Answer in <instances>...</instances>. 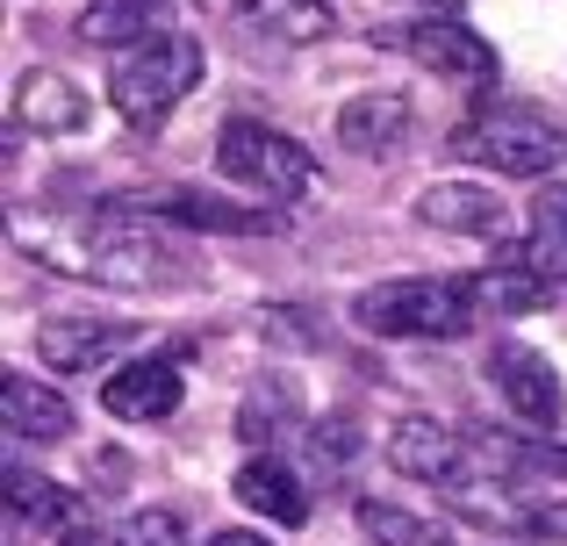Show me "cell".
Instances as JSON below:
<instances>
[{
    "mask_svg": "<svg viewBox=\"0 0 567 546\" xmlns=\"http://www.w3.org/2000/svg\"><path fill=\"white\" fill-rule=\"evenodd\" d=\"M453 152L474 158L482 173H503V181H554L567 166V130L525 101H482L453 130Z\"/></svg>",
    "mask_w": 567,
    "mask_h": 546,
    "instance_id": "1",
    "label": "cell"
},
{
    "mask_svg": "<svg viewBox=\"0 0 567 546\" xmlns=\"http://www.w3.org/2000/svg\"><path fill=\"white\" fill-rule=\"evenodd\" d=\"M194 86H202V43L181 37V29L137 43V51H123L109 65V101L130 130H158Z\"/></svg>",
    "mask_w": 567,
    "mask_h": 546,
    "instance_id": "2",
    "label": "cell"
},
{
    "mask_svg": "<svg viewBox=\"0 0 567 546\" xmlns=\"http://www.w3.org/2000/svg\"><path fill=\"white\" fill-rule=\"evenodd\" d=\"M80 253H86V274L109 280V288H166V280H181L194 267L181 245H173L144 209H130V202L123 209L109 202L101 216H86Z\"/></svg>",
    "mask_w": 567,
    "mask_h": 546,
    "instance_id": "3",
    "label": "cell"
},
{
    "mask_svg": "<svg viewBox=\"0 0 567 546\" xmlns=\"http://www.w3.org/2000/svg\"><path fill=\"white\" fill-rule=\"evenodd\" d=\"M474 295L467 280H381L352 302V323H367L374 338H460L474 331Z\"/></svg>",
    "mask_w": 567,
    "mask_h": 546,
    "instance_id": "4",
    "label": "cell"
},
{
    "mask_svg": "<svg viewBox=\"0 0 567 546\" xmlns=\"http://www.w3.org/2000/svg\"><path fill=\"white\" fill-rule=\"evenodd\" d=\"M216 166L230 173V181L259 187V195H280V202H295V195L317 187V158H309L288 130L251 123V115H230V123L216 130Z\"/></svg>",
    "mask_w": 567,
    "mask_h": 546,
    "instance_id": "5",
    "label": "cell"
},
{
    "mask_svg": "<svg viewBox=\"0 0 567 546\" xmlns=\"http://www.w3.org/2000/svg\"><path fill=\"white\" fill-rule=\"evenodd\" d=\"M388 43H402V51H410L424 72H439V80L467 86V94H496V80H503L496 43L474 37V29L453 22V14H439V22H410V29H395Z\"/></svg>",
    "mask_w": 567,
    "mask_h": 546,
    "instance_id": "6",
    "label": "cell"
},
{
    "mask_svg": "<svg viewBox=\"0 0 567 546\" xmlns=\"http://www.w3.org/2000/svg\"><path fill=\"white\" fill-rule=\"evenodd\" d=\"M130 209L158 216V224H173V230H216V238H274V230H288V216L245 209V202L208 195V187H158V195H137Z\"/></svg>",
    "mask_w": 567,
    "mask_h": 546,
    "instance_id": "7",
    "label": "cell"
},
{
    "mask_svg": "<svg viewBox=\"0 0 567 546\" xmlns=\"http://www.w3.org/2000/svg\"><path fill=\"white\" fill-rule=\"evenodd\" d=\"M488 381H496V395L511 403L517 424H539V432H554L567 395H560V374L539 360L532 346H517V338H503L496 352H488Z\"/></svg>",
    "mask_w": 567,
    "mask_h": 546,
    "instance_id": "8",
    "label": "cell"
},
{
    "mask_svg": "<svg viewBox=\"0 0 567 546\" xmlns=\"http://www.w3.org/2000/svg\"><path fill=\"white\" fill-rule=\"evenodd\" d=\"M388 467L410 475V482H439V490H453V482L467 475V439H460L453 424L410 410V418H395V432H388Z\"/></svg>",
    "mask_w": 567,
    "mask_h": 546,
    "instance_id": "9",
    "label": "cell"
},
{
    "mask_svg": "<svg viewBox=\"0 0 567 546\" xmlns=\"http://www.w3.org/2000/svg\"><path fill=\"white\" fill-rule=\"evenodd\" d=\"M181 395H187V374H181V360H166V352L130 360V367H115V374L101 381V410H109V418H123V424L173 418V410H181Z\"/></svg>",
    "mask_w": 567,
    "mask_h": 546,
    "instance_id": "10",
    "label": "cell"
},
{
    "mask_svg": "<svg viewBox=\"0 0 567 546\" xmlns=\"http://www.w3.org/2000/svg\"><path fill=\"white\" fill-rule=\"evenodd\" d=\"M416 224L453 230V238H503L511 230V202L496 187H474V181H439L416 195Z\"/></svg>",
    "mask_w": 567,
    "mask_h": 546,
    "instance_id": "11",
    "label": "cell"
},
{
    "mask_svg": "<svg viewBox=\"0 0 567 546\" xmlns=\"http://www.w3.org/2000/svg\"><path fill=\"white\" fill-rule=\"evenodd\" d=\"M173 29V0H86L72 37L86 51H137V43L166 37Z\"/></svg>",
    "mask_w": 567,
    "mask_h": 546,
    "instance_id": "12",
    "label": "cell"
},
{
    "mask_svg": "<svg viewBox=\"0 0 567 546\" xmlns=\"http://www.w3.org/2000/svg\"><path fill=\"white\" fill-rule=\"evenodd\" d=\"M123 346H130V323H109V317H51L37 331V352L58 374H101Z\"/></svg>",
    "mask_w": 567,
    "mask_h": 546,
    "instance_id": "13",
    "label": "cell"
},
{
    "mask_svg": "<svg viewBox=\"0 0 567 546\" xmlns=\"http://www.w3.org/2000/svg\"><path fill=\"white\" fill-rule=\"evenodd\" d=\"M230 496L245 511H259V518H274V525H309V490L280 453H251V461L237 467Z\"/></svg>",
    "mask_w": 567,
    "mask_h": 546,
    "instance_id": "14",
    "label": "cell"
},
{
    "mask_svg": "<svg viewBox=\"0 0 567 546\" xmlns=\"http://www.w3.org/2000/svg\"><path fill=\"white\" fill-rule=\"evenodd\" d=\"M0 424L8 439H72V403L37 374H0Z\"/></svg>",
    "mask_w": 567,
    "mask_h": 546,
    "instance_id": "15",
    "label": "cell"
},
{
    "mask_svg": "<svg viewBox=\"0 0 567 546\" xmlns=\"http://www.w3.org/2000/svg\"><path fill=\"white\" fill-rule=\"evenodd\" d=\"M410 137V101L388 94V86H374V94H352L346 109H338V144L360 158H388L395 144Z\"/></svg>",
    "mask_w": 567,
    "mask_h": 546,
    "instance_id": "16",
    "label": "cell"
},
{
    "mask_svg": "<svg viewBox=\"0 0 567 546\" xmlns=\"http://www.w3.org/2000/svg\"><path fill=\"white\" fill-rule=\"evenodd\" d=\"M14 123L43 130V137H72V130H86V94L65 80V72L37 65V72H22V86H14Z\"/></svg>",
    "mask_w": 567,
    "mask_h": 546,
    "instance_id": "17",
    "label": "cell"
},
{
    "mask_svg": "<svg viewBox=\"0 0 567 546\" xmlns=\"http://www.w3.org/2000/svg\"><path fill=\"white\" fill-rule=\"evenodd\" d=\"M0 490H8V511L22 525H37V533H86V504L72 490H58L51 475H29V467H8L0 475Z\"/></svg>",
    "mask_w": 567,
    "mask_h": 546,
    "instance_id": "18",
    "label": "cell"
},
{
    "mask_svg": "<svg viewBox=\"0 0 567 546\" xmlns=\"http://www.w3.org/2000/svg\"><path fill=\"white\" fill-rule=\"evenodd\" d=\"M230 8L251 37H274V43H323L338 29L331 0H230Z\"/></svg>",
    "mask_w": 567,
    "mask_h": 546,
    "instance_id": "19",
    "label": "cell"
},
{
    "mask_svg": "<svg viewBox=\"0 0 567 546\" xmlns=\"http://www.w3.org/2000/svg\"><path fill=\"white\" fill-rule=\"evenodd\" d=\"M467 295H474V309H482V317H525V309H539L554 288H546V280L532 274L517 253H503L496 267L467 274Z\"/></svg>",
    "mask_w": 567,
    "mask_h": 546,
    "instance_id": "20",
    "label": "cell"
},
{
    "mask_svg": "<svg viewBox=\"0 0 567 546\" xmlns=\"http://www.w3.org/2000/svg\"><path fill=\"white\" fill-rule=\"evenodd\" d=\"M295 424H302V389H295V381H259V389L245 395V410H237V432H245L251 446L288 439Z\"/></svg>",
    "mask_w": 567,
    "mask_h": 546,
    "instance_id": "21",
    "label": "cell"
},
{
    "mask_svg": "<svg viewBox=\"0 0 567 546\" xmlns=\"http://www.w3.org/2000/svg\"><path fill=\"white\" fill-rule=\"evenodd\" d=\"M360 533L374 539V546H460L453 533H445V525L416 518V511L388 504V496H367V504H360Z\"/></svg>",
    "mask_w": 567,
    "mask_h": 546,
    "instance_id": "22",
    "label": "cell"
},
{
    "mask_svg": "<svg viewBox=\"0 0 567 546\" xmlns=\"http://www.w3.org/2000/svg\"><path fill=\"white\" fill-rule=\"evenodd\" d=\"M58 546H187V525L173 518V511H137V518L115 525V533L86 525V533H72V539H58Z\"/></svg>",
    "mask_w": 567,
    "mask_h": 546,
    "instance_id": "23",
    "label": "cell"
},
{
    "mask_svg": "<svg viewBox=\"0 0 567 546\" xmlns=\"http://www.w3.org/2000/svg\"><path fill=\"white\" fill-rule=\"evenodd\" d=\"M309 453H317L323 475L352 467V461H360V424H352V418H317V424H309Z\"/></svg>",
    "mask_w": 567,
    "mask_h": 546,
    "instance_id": "24",
    "label": "cell"
},
{
    "mask_svg": "<svg viewBox=\"0 0 567 546\" xmlns=\"http://www.w3.org/2000/svg\"><path fill=\"white\" fill-rule=\"evenodd\" d=\"M517 259H525L546 288H567V238H554V230H532V238L517 245Z\"/></svg>",
    "mask_w": 567,
    "mask_h": 546,
    "instance_id": "25",
    "label": "cell"
},
{
    "mask_svg": "<svg viewBox=\"0 0 567 546\" xmlns=\"http://www.w3.org/2000/svg\"><path fill=\"white\" fill-rule=\"evenodd\" d=\"M532 230H554V238H567V181H546L539 202H532Z\"/></svg>",
    "mask_w": 567,
    "mask_h": 546,
    "instance_id": "26",
    "label": "cell"
},
{
    "mask_svg": "<svg viewBox=\"0 0 567 546\" xmlns=\"http://www.w3.org/2000/svg\"><path fill=\"white\" fill-rule=\"evenodd\" d=\"M208 546H274V539H259V533H216Z\"/></svg>",
    "mask_w": 567,
    "mask_h": 546,
    "instance_id": "27",
    "label": "cell"
}]
</instances>
